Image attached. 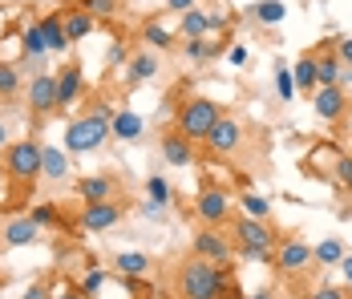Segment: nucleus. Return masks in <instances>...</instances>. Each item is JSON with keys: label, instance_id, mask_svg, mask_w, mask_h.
Segmentation results:
<instances>
[{"label": "nucleus", "instance_id": "25", "mask_svg": "<svg viewBox=\"0 0 352 299\" xmlns=\"http://www.w3.org/2000/svg\"><path fill=\"white\" fill-rule=\"evenodd\" d=\"M292 77H296V89L312 98V93L320 89V65H316V53H304V57H300V61L292 65Z\"/></svg>", "mask_w": 352, "mask_h": 299}, {"label": "nucleus", "instance_id": "11", "mask_svg": "<svg viewBox=\"0 0 352 299\" xmlns=\"http://www.w3.org/2000/svg\"><path fill=\"white\" fill-rule=\"evenodd\" d=\"M122 219H126V202L122 199H113V202H81V210H77V231L81 234H102V231H113Z\"/></svg>", "mask_w": 352, "mask_h": 299}, {"label": "nucleus", "instance_id": "39", "mask_svg": "<svg viewBox=\"0 0 352 299\" xmlns=\"http://www.w3.org/2000/svg\"><path fill=\"white\" fill-rule=\"evenodd\" d=\"M312 299H352V291L349 287H332V283H324V287L312 291Z\"/></svg>", "mask_w": 352, "mask_h": 299}, {"label": "nucleus", "instance_id": "13", "mask_svg": "<svg viewBox=\"0 0 352 299\" xmlns=\"http://www.w3.org/2000/svg\"><path fill=\"white\" fill-rule=\"evenodd\" d=\"M158 154H162V162L166 166H195V158H199V146L190 142V137H182L175 126H166V130L158 133Z\"/></svg>", "mask_w": 352, "mask_h": 299}, {"label": "nucleus", "instance_id": "15", "mask_svg": "<svg viewBox=\"0 0 352 299\" xmlns=\"http://www.w3.org/2000/svg\"><path fill=\"white\" fill-rule=\"evenodd\" d=\"M36 239H41V227L33 223L29 210H16L0 223V247H33Z\"/></svg>", "mask_w": 352, "mask_h": 299}, {"label": "nucleus", "instance_id": "26", "mask_svg": "<svg viewBox=\"0 0 352 299\" xmlns=\"http://www.w3.org/2000/svg\"><path fill=\"white\" fill-rule=\"evenodd\" d=\"M235 210H239V214H247V219H259V223H272V202L263 199L259 190H251V186L235 195Z\"/></svg>", "mask_w": 352, "mask_h": 299}, {"label": "nucleus", "instance_id": "9", "mask_svg": "<svg viewBox=\"0 0 352 299\" xmlns=\"http://www.w3.org/2000/svg\"><path fill=\"white\" fill-rule=\"evenodd\" d=\"M190 255H199L207 263H219V267H231L239 259L227 227H199V231L190 234Z\"/></svg>", "mask_w": 352, "mask_h": 299}, {"label": "nucleus", "instance_id": "20", "mask_svg": "<svg viewBox=\"0 0 352 299\" xmlns=\"http://www.w3.org/2000/svg\"><path fill=\"white\" fill-rule=\"evenodd\" d=\"M154 267L158 263H154L146 251H118V255H109V271H113L118 279H146Z\"/></svg>", "mask_w": 352, "mask_h": 299}, {"label": "nucleus", "instance_id": "10", "mask_svg": "<svg viewBox=\"0 0 352 299\" xmlns=\"http://www.w3.org/2000/svg\"><path fill=\"white\" fill-rule=\"evenodd\" d=\"M312 243L308 239H300V234H280V243H276V259H272V267L280 271V275H287V279H300L304 271H312Z\"/></svg>", "mask_w": 352, "mask_h": 299}, {"label": "nucleus", "instance_id": "3", "mask_svg": "<svg viewBox=\"0 0 352 299\" xmlns=\"http://www.w3.org/2000/svg\"><path fill=\"white\" fill-rule=\"evenodd\" d=\"M227 234L235 243V255L239 259H255V263H272L276 259V243H280V231L272 223H259V219H247L235 210V219L227 223Z\"/></svg>", "mask_w": 352, "mask_h": 299}, {"label": "nucleus", "instance_id": "23", "mask_svg": "<svg viewBox=\"0 0 352 299\" xmlns=\"http://www.w3.org/2000/svg\"><path fill=\"white\" fill-rule=\"evenodd\" d=\"M41 21V33H45V45H49V53L53 57H61V53H69V36H65V25H61V8H49L45 16H36Z\"/></svg>", "mask_w": 352, "mask_h": 299}, {"label": "nucleus", "instance_id": "8", "mask_svg": "<svg viewBox=\"0 0 352 299\" xmlns=\"http://www.w3.org/2000/svg\"><path fill=\"white\" fill-rule=\"evenodd\" d=\"M207 154L211 158H239L247 146V126L243 118H235V113H223L219 122H214V130L207 133Z\"/></svg>", "mask_w": 352, "mask_h": 299}, {"label": "nucleus", "instance_id": "12", "mask_svg": "<svg viewBox=\"0 0 352 299\" xmlns=\"http://www.w3.org/2000/svg\"><path fill=\"white\" fill-rule=\"evenodd\" d=\"M312 109H316L320 122L336 126V122H344V113L352 109V98L344 85H320L316 93H312Z\"/></svg>", "mask_w": 352, "mask_h": 299}, {"label": "nucleus", "instance_id": "44", "mask_svg": "<svg viewBox=\"0 0 352 299\" xmlns=\"http://www.w3.org/2000/svg\"><path fill=\"white\" fill-rule=\"evenodd\" d=\"M142 214H146V219H154V223H158V219H166V206H158V202H142Z\"/></svg>", "mask_w": 352, "mask_h": 299}, {"label": "nucleus", "instance_id": "6", "mask_svg": "<svg viewBox=\"0 0 352 299\" xmlns=\"http://www.w3.org/2000/svg\"><path fill=\"white\" fill-rule=\"evenodd\" d=\"M106 142H109V122L98 118V113H89V109L77 113V118H69L65 137H61V146L69 150L73 158H77V154H98Z\"/></svg>", "mask_w": 352, "mask_h": 299}, {"label": "nucleus", "instance_id": "5", "mask_svg": "<svg viewBox=\"0 0 352 299\" xmlns=\"http://www.w3.org/2000/svg\"><path fill=\"white\" fill-rule=\"evenodd\" d=\"M25 113H29L33 133H41V126H45L49 118L61 113V105H57V73H53V69H49V73H36V77L25 81Z\"/></svg>", "mask_w": 352, "mask_h": 299}, {"label": "nucleus", "instance_id": "41", "mask_svg": "<svg viewBox=\"0 0 352 299\" xmlns=\"http://www.w3.org/2000/svg\"><path fill=\"white\" fill-rule=\"evenodd\" d=\"M332 49H336V53H340V61L352 69V33L349 36H332Z\"/></svg>", "mask_w": 352, "mask_h": 299}, {"label": "nucleus", "instance_id": "51", "mask_svg": "<svg viewBox=\"0 0 352 299\" xmlns=\"http://www.w3.org/2000/svg\"><path fill=\"white\" fill-rule=\"evenodd\" d=\"M227 299H243V296H239V291H231V296H227Z\"/></svg>", "mask_w": 352, "mask_h": 299}, {"label": "nucleus", "instance_id": "43", "mask_svg": "<svg viewBox=\"0 0 352 299\" xmlns=\"http://www.w3.org/2000/svg\"><path fill=\"white\" fill-rule=\"evenodd\" d=\"M122 61H130V49H126V41H113L109 45V65H122Z\"/></svg>", "mask_w": 352, "mask_h": 299}, {"label": "nucleus", "instance_id": "31", "mask_svg": "<svg viewBox=\"0 0 352 299\" xmlns=\"http://www.w3.org/2000/svg\"><path fill=\"white\" fill-rule=\"evenodd\" d=\"M178 36H182V41H203V36H211L207 12H203V8H190L186 16H178Z\"/></svg>", "mask_w": 352, "mask_h": 299}, {"label": "nucleus", "instance_id": "2", "mask_svg": "<svg viewBox=\"0 0 352 299\" xmlns=\"http://www.w3.org/2000/svg\"><path fill=\"white\" fill-rule=\"evenodd\" d=\"M41 158H45V142H41L36 133H29V137H12V146L4 150L0 166H4V174H8L16 199H29V195L36 190V182H41Z\"/></svg>", "mask_w": 352, "mask_h": 299}, {"label": "nucleus", "instance_id": "30", "mask_svg": "<svg viewBox=\"0 0 352 299\" xmlns=\"http://www.w3.org/2000/svg\"><path fill=\"white\" fill-rule=\"evenodd\" d=\"M109 137H122V142H138L142 137V118L134 109H118L113 122H109Z\"/></svg>", "mask_w": 352, "mask_h": 299}, {"label": "nucleus", "instance_id": "37", "mask_svg": "<svg viewBox=\"0 0 352 299\" xmlns=\"http://www.w3.org/2000/svg\"><path fill=\"white\" fill-rule=\"evenodd\" d=\"M81 8H89V12H94V21H109L122 4H118V0H81Z\"/></svg>", "mask_w": 352, "mask_h": 299}, {"label": "nucleus", "instance_id": "27", "mask_svg": "<svg viewBox=\"0 0 352 299\" xmlns=\"http://www.w3.org/2000/svg\"><path fill=\"white\" fill-rule=\"evenodd\" d=\"M25 93V73L16 61H0V101H16Z\"/></svg>", "mask_w": 352, "mask_h": 299}, {"label": "nucleus", "instance_id": "49", "mask_svg": "<svg viewBox=\"0 0 352 299\" xmlns=\"http://www.w3.org/2000/svg\"><path fill=\"white\" fill-rule=\"evenodd\" d=\"M12 146V133H8V122L0 118V158H4V150Z\"/></svg>", "mask_w": 352, "mask_h": 299}, {"label": "nucleus", "instance_id": "14", "mask_svg": "<svg viewBox=\"0 0 352 299\" xmlns=\"http://www.w3.org/2000/svg\"><path fill=\"white\" fill-rule=\"evenodd\" d=\"M73 190H77V199L81 202H113V199H122V182H118L113 174H81V178L73 182Z\"/></svg>", "mask_w": 352, "mask_h": 299}, {"label": "nucleus", "instance_id": "19", "mask_svg": "<svg viewBox=\"0 0 352 299\" xmlns=\"http://www.w3.org/2000/svg\"><path fill=\"white\" fill-rule=\"evenodd\" d=\"M138 41H142V49H150V53H158V57H162V53H175L178 45H182V36H178L170 25H162L158 16L146 21L138 29Z\"/></svg>", "mask_w": 352, "mask_h": 299}, {"label": "nucleus", "instance_id": "40", "mask_svg": "<svg viewBox=\"0 0 352 299\" xmlns=\"http://www.w3.org/2000/svg\"><path fill=\"white\" fill-rule=\"evenodd\" d=\"M162 8H166L170 16H186L190 8H199V0H162Z\"/></svg>", "mask_w": 352, "mask_h": 299}, {"label": "nucleus", "instance_id": "17", "mask_svg": "<svg viewBox=\"0 0 352 299\" xmlns=\"http://www.w3.org/2000/svg\"><path fill=\"white\" fill-rule=\"evenodd\" d=\"M57 73V105L61 109H69V105H77L81 101V93H85V73H81V61H61V69H53Z\"/></svg>", "mask_w": 352, "mask_h": 299}, {"label": "nucleus", "instance_id": "33", "mask_svg": "<svg viewBox=\"0 0 352 299\" xmlns=\"http://www.w3.org/2000/svg\"><path fill=\"white\" fill-rule=\"evenodd\" d=\"M106 283H109V267H98V263H89L81 271V279H77V287H81L85 299H98L106 291Z\"/></svg>", "mask_w": 352, "mask_h": 299}, {"label": "nucleus", "instance_id": "36", "mask_svg": "<svg viewBox=\"0 0 352 299\" xmlns=\"http://www.w3.org/2000/svg\"><path fill=\"white\" fill-rule=\"evenodd\" d=\"M332 186H336L340 195H352V154L349 150L340 154V162H336V170H332Z\"/></svg>", "mask_w": 352, "mask_h": 299}, {"label": "nucleus", "instance_id": "16", "mask_svg": "<svg viewBox=\"0 0 352 299\" xmlns=\"http://www.w3.org/2000/svg\"><path fill=\"white\" fill-rule=\"evenodd\" d=\"M340 146H332V142H320V146H312L308 154H304V174L312 178V182H328L332 186V170H336V162H340Z\"/></svg>", "mask_w": 352, "mask_h": 299}, {"label": "nucleus", "instance_id": "7", "mask_svg": "<svg viewBox=\"0 0 352 299\" xmlns=\"http://www.w3.org/2000/svg\"><path fill=\"white\" fill-rule=\"evenodd\" d=\"M190 210H195L199 227H227V223L235 219V195H231L223 182H203Z\"/></svg>", "mask_w": 352, "mask_h": 299}, {"label": "nucleus", "instance_id": "52", "mask_svg": "<svg viewBox=\"0 0 352 299\" xmlns=\"http://www.w3.org/2000/svg\"><path fill=\"white\" fill-rule=\"evenodd\" d=\"M0 36H4V29H0Z\"/></svg>", "mask_w": 352, "mask_h": 299}, {"label": "nucleus", "instance_id": "21", "mask_svg": "<svg viewBox=\"0 0 352 299\" xmlns=\"http://www.w3.org/2000/svg\"><path fill=\"white\" fill-rule=\"evenodd\" d=\"M61 25H65V36H69V45L85 41V36L98 29L94 12H89V8H81V0H77V4H61Z\"/></svg>", "mask_w": 352, "mask_h": 299}, {"label": "nucleus", "instance_id": "34", "mask_svg": "<svg viewBox=\"0 0 352 299\" xmlns=\"http://www.w3.org/2000/svg\"><path fill=\"white\" fill-rule=\"evenodd\" d=\"M276 93H280L283 105H292L296 93H300V89H296V77H292V69L283 65V61H276Z\"/></svg>", "mask_w": 352, "mask_h": 299}, {"label": "nucleus", "instance_id": "38", "mask_svg": "<svg viewBox=\"0 0 352 299\" xmlns=\"http://www.w3.org/2000/svg\"><path fill=\"white\" fill-rule=\"evenodd\" d=\"M49 299H85V296H81L77 283H53L49 287Z\"/></svg>", "mask_w": 352, "mask_h": 299}, {"label": "nucleus", "instance_id": "47", "mask_svg": "<svg viewBox=\"0 0 352 299\" xmlns=\"http://www.w3.org/2000/svg\"><path fill=\"white\" fill-rule=\"evenodd\" d=\"M16 199V190H12V182H8V174H4V166H0V202Z\"/></svg>", "mask_w": 352, "mask_h": 299}, {"label": "nucleus", "instance_id": "1", "mask_svg": "<svg viewBox=\"0 0 352 299\" xmlns=\"http://www.w3.org/2000/svg\"><path fill=\"white\" fill-rule=\"evenodd\" d=\"M175 296L178 299H227L235 291V267H219V263H207L199 255H182L175 263Z\"/></svg>", "mask_w": 352, "mask_h": 299}, {"label": "nucleus", "instance_id": "18", "mask_svg": "<svg viewBox=\"0 0 352 299\" xmlns=\"http://www.w3.org/2000/svg\"><path fill=\"white\" fill-rule=\"evenodd\" d=\"M73 178V154L65 146H49L45 142V158H41V182H53V186H61V182H69Z\"/></svg>", "mask_w": 352, "mask_h": 299}, {"label": "nucleus", "instance_id": "24", "mask_svg": "<svg viewBox=\"0 0 352 299\" xmlns=\"http://www.w3.org/2000/svg\"><path fill=\"white\" fill-rule=\"evenodd\" d=\"M316 65H320V85H340L344 81V61H340V53L332 49V41L324 45V49H316Z\"/></svg>", "mask_w": 352, "mask_h": 299}, {"label": "nucleus", "instance_id": "29", "mask_svg": "<svg viewBox=\"0 0 352 299\" xmlns=\"http://www.w3.org/2000/svg\"><path fill=\"white\" fill-rule=\"evenodd\" d=\"M247 16H251L255 25H267V29H272V25H283V21H287V4H283V0H255Z\"/></svg>", "mask_w": 352, "mask_h": 299}, {"label": "nucleus", "instance_id": "45", "mask_svg": "<svg viewBox=\"0 0 352 299\" xmlns=\"http://www.w3.org/2000/svg\"><path fill=\"white\" fill-rule=\"evenodd\" d=\"M227 61L231 65H247V45H231L227 49Z\"/></svg>", "mask_w": 352, "mask_h": 299}, {"label": "nucleus", "instance_id": "42", "mask_svg": "<svg viewBox=\"0 0 352 299\" xmlns=\"http://www.w3.org/2000/svg\"><path fill=\"white\" fill-rule=\"evenodd\" d=\"M89 113H98V118L113 122V113H118V109H113V105H109L106 98H89Z\"/></svg>", "mask_w": 352, "mask_h": 299}, {"label": "nucleus", "instance_id": "32", "mask_svg": "<svg viewBox=\"0 0 352 299\" xmlns=\"http://www.w3.org/2000/svg\"><path fill=\"white\" fill-rule=\"evenodd\" d=\"M29 214H33V223L41 227V231H61V223H65V214H61V206L49 199H41L29 206Z\"/></svg>", "mask_w": 352, "mask_h": 299}, {"label": "nucleus", "instance_id": "22", "mask_svg": "<svg viewBox=\"0 0 352 299\" xmlns=\"http://www.w3.org/2000/svg\"><path fill=\"white\" fill-rule=\"evenodd\" d=\"M158 73H162L158 53L138 49V53H130V61H126V85H130V89H134V85H146V81H154Z\"/></svg>", "mask_w": 352, "mask_h": 299}, {"label": "nucleus", "instance_id": "28", "mask_svg": "<svg viewBox=\"0 0 352 299\" xmlns=\"http://www.w3.org/2000/svg\"><path fill=\"white\" fill-rule=\"evenodd\" d=\"M344 255H349V247H344L340 234H328V239H320L316 247H312V259H316L320 267H340Z\"/></svg>", "mask_w": 352, "mask_h": 299}, {"label": "nucleus", "instance_id": "50", "mask_svg": "<svg viewBox=\"0 0 352 299\" xmlns=\"http://www.w3.org/2000/svg\"><path fill=\"white\" fill-rule=\"evenodd\" d=\"M243 299H276V291H272V287H259V291H251V296H243Z\"/></svg>", "mask_w": 352, "mask_h": 299}, {"label": "nucleus", "instance_id": "35", "mask_svg": "<svg viewBox=\"0 0 352 299\" xmlns=\"http://www.w3.org/2000/svg\"><path fill=\"white\" fill-rule=\"evenodd\" d=\"M146 199H150V202H158V206H170L175 190H170V182H166L162 174H150V178H146Z\"/></svg>", "mask_w": 352, "mask_h": 299}, {"label": "nucleus", "instance_id": "48", "mask_svg": "<svg viewBox=\"0 0 352 299\" xmlns=\"http://www.w3.org/2000/svg\"><path fill=\"white\" fill-rule=\"evenodd\" d=\"M21 299H49V287H45V283H29Z\"/></svg>", "mask_w": 352, "mask_h": 299}, {"label": "nucleus", "instance_id": "46", "mask_svg": "<svg viewBox=\"0 0 352 299\" xmlns=\"http://www.w3.org/2000/svg\"><path fill=\"white\" fill-rule=\"evenodd\" d=\"M336 271H340V279H344V287L352 291V251L344 255V259H340V267H336Z\"/></svg>", "mask_w": 352, "mask_h": 299}, {"label": "nucleus", "instance_id": "4", "mask_svg": "<svg viewBox=\"0 0 352 299\" xmlns=\"http://www.w3.org/2000/svg\"><path fill=\"white\" fill-rule=\"evenodd\" d=\"M219 118H223V105L214 98H186V101H178V109H175V130L182 137H190L195 146H203Z\"/></svg>", "mask_w": 352, "mask_h": 299}]
</instances>
